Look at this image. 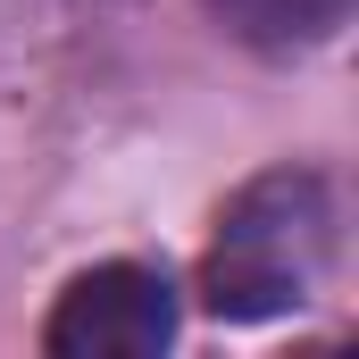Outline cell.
<instances>
[{
	"instance_id": "3",
	"label": "cell",
	"mask_w": 359,
	"mask_h": 359,
	"mask_svg": "<svg viewBox=\"0 0 359 359\" xmlns=\"http://www.w3.org/2000/svg\"><path fill=\"white\" fill-rule=\"evenodd\" d=\"M209 17L251 50H301V42L343 34L351 0H209Z\"/></svg>"
},
{
	"instance_id": "2",
	"label": "cell",
	"mask_w": 359,
	"mask_h": 359,
	"mask_svg": "<svg viewBox=\"0 0 359 359\" xmlns=\"http://www.w3.org/2000/svg\"><path fill=\"white\" fill-rule=\"evenodd\" d=\"M176 334V292L151 268H92L59 292L42 343L50 359H151Z\"/></svg>"
},
{
	"instance_id": "1",
	"label": "cell",
	"mask_w": 359,
	"mask_h": 359,
	"mask_svg": "<svg viewBox=\"0 0 359 359\" xmlns=\"http://www.w3.org/2000/svg\"><path fill=\"white\" fill-rule=\"evenodd\" d=\"M334 259V209L318 176H259L226 217L217 251L201 268V292L217 318H284L318 292Z\"/></svg>"
}]
</instances>
